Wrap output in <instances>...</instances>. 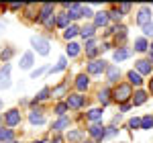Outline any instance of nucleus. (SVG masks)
<instances>
[{
	"label": "nucleus",
	"instance_id": "nucleus-2",
	"mask_svg": "<svg viewBox=\"0 0 153 143\" xmlns=\"http://www.w3.org/2000/svg\"><path fill=\"white\" fill-rule=\"evenodd\" d=\"M108 66L110 63L106 60H92V61H88L86 72H88V76H102V74H106Z\"/></svg>",
	"mask_w": 153,
	"mask_h": 143
},
{
	"label": "nucleus",
	"instance_id": "nucleus-44",
	"mask_svg": "<svg viewBox=\"0 0 153 143\" xmlns=\"http://www.w3.org/2000/svg\"><path fill=\"white\" fill-rule=\"evenodd\" d=\"M118 8H120V12H123V14H129V12H131V8H133V4L125 2V4H118Z\"/></svg>",
	"mask_w": 153,
	"mask_h": 143
},
{
	"label": "nucleus",
	"instance_id": "nucleus-13",
	"mask_svg": "<svg viewBox=\"0 0 153 143\" xmlns=\"http://www.w3.org/2000/svg\"><path fill=\"white\" fill-rule=\"evenodd\" d=\"M84 51H86V55L90 57V61H92L96 55H98V51H100V47H98V41H96V39H90V41H86V45H84Z\"/></svg>",
	"mask_w": 153,
	"mask_h": 143
},
{
	"label": "nucleus",
	"instance_id": "nucleus-30",
	"mask_svg": "<svg viewBox=\"0 0 153 143\" xmlns=\"http://www.w3.org/2000/svg\"><path fill=\"white\" fill-rule=\"evenodd\" d=\"M70 25H71V19H70V14H68V10L59 12V14H57V27H59V29H68Z\"/></svg>",
	"mask_w": 153,
	"mask_h": 143
},
{
	"label": "nucleus",
	"instance_id": "nucleus-49",
	"mask_svg": "<svg viewBox=\"0 0 153 143\" xmlns=\"http://www.w3.org/2000/svg\"><path fill=\"white\" fill-rule=\"evenodd\" d=\"M131 107H133V102H125V104H120V112H127Z\"/></svg>",
	"mask_w": 153,
	"mask_h": 143
},
{
	"label": "nucleus",
	"instance_id": "nucleus-51",
	"mask_svg": "<svg viewBox=\"0 0 153 143\" xmlns=\"http://www.w3.org/2000/svg\"><path fill=\"white\" fill-rule=\"evenodd\" d=\"M147 60H149V61H151V63H153V43H151V45H149V57H147Z\"/></svg>",
	"mask_w": 153,
	"mask_h": 143
},
{
	"label": "nucleus",
	"instance_id": "nucleus-20",
	"mask_svg": "<svg viewBox=\"0 0 153 143\" xmlns=\"http://www.w3.org/2000/svg\"><path fill=\"white\" fill-rule=\"evenodd\" d=\"M68 14H70L71 23H74V21H78V19H82V4H78V2H71L70 8H68Z\"/></svg>",
	"mask_w": 153,
	"mask_h": 143
},
{
	"label": "nucleus",
	"instance_id": "nucleus-25",
	"mask_svg": "<svg viewBox=\"0 0 153 143\" xmlns=\"http://www.w3.org/2000/svg\"><path fill=\"white\" fill-rule=\"evenodd\" d=\"M127 78H129V84H131V86H137V88H141V84H143V76L139 74V72H135V70L127 72Z\"/></svg>",
	"mask_w": 153,
	"mask_h": 143
},
{
	"label": "nucleus",
	"instance_id": "nucleus-27",
	"mask_svg": "<svg viewBox=\"0 0 153 143\" xmlns=\"http://www.w3.org/2000/svg\"><path fill=\"white\" fill-rule=\"evenodd\" d=\"M102 108H90L88 112H86V119L90 121V123H100L102 121Z\"/></svg>",
	"mask_w": 153,
	"mask_h": 143
},
{
	"label": "nucleus",
	"instance_id": "nucleus-47",
	"mask_svg": "<svg viewBox=\"0 0 153 143\" xmlns=\"http://www.w3.org/2000/svg\"><path fill=\"white\" fill-rule=\"evenodd\" d=\"M8 8H10V10H21V8H25V4H19V2H14V4H8Z\"/></svg>",
	"mask_w": 153,
	"mask_h": 143
},
{
	"label": "nucleus",
	"instance_id": "nucleus-9",
	"mask_svg": "<svg viewBox=\"0 0 153 143\" xmlns=\"http://www.w3.org/2000/svg\"><path fill=\"white\" fill-rule=\"evenodd\" d=\"M10 66L8 63H4L2 68H0V90H4V88H10Z\"/></svg>",
	"mask_w": 153,
	"mask_h": 143
},
{
	"label": "nucleus",
	"instance_id": "nucleus-8",
	"mask_svg": "<svg viewBox=\"0 0 153 143\" xmlns=\"http://www.w3.org/2000/svg\"><path fill=\"white\" fill-rule=\"evenodd\" d=\"M65 102H68V107H70L71 110H80V108L86 104V98H84L80 92H76V94H68Z\"/></svg>",
	"mask_w": 153,
	"mask_h": 143
},
{
	"label": "nucleus",
	"instance_id": "nucleus-14",
	"mask_svg": "<svg viewBox=\"0 0 153 143\" xmlns=\"http://www.w3.org/2000/svg\"><path fill=\"white\" fill-rule=\"evenodd\" d=\"M88 86H90V76H88V74H78V78H76V88H78V92H80V94L86 92Z\"/></svg>",
	"mask_w": 153,
	"mask_h": 143
},
{
	"label": "nucleus",
	"instance_id": "nucleus-24",
	"mask_svg": "<svg viewBox=\"0 0 153 143\" xmlns=\"http://www.w3.org/2000/svg\"><path fill=\"white\" fill-rule=\"evenodd\" d=\"M94 33H96V27H94V25H84L82 29H80V37H82L84 41L94 39Z\"/></svg>",
	"mask_w": 153,
	"mask_h": 143
},
{
	"label": "nucleus",
	"instance_id": "nucleus-41",
	"mask_svg": "<svg viewBox=\"0 0 153 143\" xmlns=\"http://www.w3.org/2000/svg\"><path fill=\"white\" fill-rule=\"evenodd\" d=\"M47 70H49L47 66H41V68L33 70V72H31V80H37V78H41V76H43V74H45Z\"/></svg>",
	"mask_w": 153,
	"mask_h": 143
},
{
	"label": "nucleus",
	"instance_id": "nucleus-42",
	"mask_svg": "<svg viewBox=\"0 0 153 143\" xmlns=\"http://www.w3.org/2000/svg\"><path fill=\"white\" fill-rule=\"evenodd\" d=\"M94 14H96V12H92V8H90L88 4H86V6L82 4V16H84V19H94Z\"/></svg>",
	"mask_w": 153,
	"mask_h": 143
},
{
	"label": "nucleus",
	"instance_id": "nucleus-16",
	"mask_svg": "<svg viewBox=\"0 0 153 143\" xmlns=\"http://www.w3.org/2000/svg\"><path fill=\"white\" fill-rule=\"evenodd\" d=\"M147 98H149L147 92L141 90V88H137V90H135V94H133V100H131V102H133V107H141V104L147 102Z\"/></svg>",
	"mask_w": 153,
	"mask_h": 143
},
{
	"label": "nucleus",
	"instance_id": "nucleus-34",
	"mask_svg": "<svg viewBox=\"0 0 153 143\" xmlns=\"http://www.w3.org/2000/svg\"><path fill=\"white\" fill-rule=\"evenodd\" d=\"M65 68H68V57L63 55V57H59V60H57V66L49 70V74H57V72H63Z\"/></svg>",
	"mask_w": 153,
	"mask_h": 143
},
{
	"label": "nucleus",
	"instance_id": "nucleus-46",
	"mask_svg": "<svg viewBox=\"0 0 153 143\" xmlns=\"http://www.w3.org/2000/svg\"><path fill=\"white\" fill-rule=\"evenodd\" d=\"M108 49H112V43H110V41H102V45H100V51H108Z\"/></svg>",
	"mask_w": 153,
	"mask_h": 143
},
{
	"label": "nucleus",
	"instance_id": "nucleus-50",
	"mask_svg": "<svg viewBox=\"0 0 153 143\" xmlns=\"http://www.w3.org/2000/svg\"><path fill=\"white\" fill-rule=\"evenodd\" d=\"M51 143H63V137H61V135H55V137L51 139Z\"/></svg>",
	"mask_w": 153,
	"mask_h": 143
},
{
	"label": "nucleus",
	"instance_id": "nucleus-39",
	"mask_svg": "<svg viewBox=\"0 0 153 143\" xmlns=\"http://www.w3.org/2000/svg\"><path fill=\"white\" fill-rule=\"evenodd\" d=\"M49 96H51V88H43V90L35 96V100H37V102H43V100H47Z\"/></svg>",
	"mask_w": 153,
	"mask_h": 143
},
{
	"label": "nucleus",
	"instance_id": "nucleus-23",
	"mask_svg": "<svg viewBox=\"0 0 153 143\" xmlns=\"http://www.w3.org/2000/svg\"><path fill=\"white\" fill-rule=\"evenodd\" d=\"M80 29H82V27H78L76 23H71L70 27H68V29L63 31V39H65V41L70 43V41H71V39H74L76 35H80Z\"/></svg>",
	"mask_w": 153,
	"mask_h": 143
},
{
	"label": "nucleus",
	"instance_id": "nucleus-11",
	"mask_svg": "<svg viewBox=\"0 0 153 143\" xmlns=\"http://www.w3.org/2000/svg\"><path fill=\"white\" fill-rule=\"evenodd\" d=\"M110 16H108V10H100V12H96L94 14V27L96 29H100V27H110Z\"/></svg>",
	"mask_w": 153,
	"mask_h": 143
},
{
	"label": "nucleus",
	"instance_id": "nucleus-48",
	"mask_svg": "<svg viewBox=\"0 0 153 143\" xmlns=\"http://www.w3.org/2000/svg\"><path fill=\"white\" fill-rule=\"evenodd\" d=\"M120 121H123V115L118 112V115H114V117H112V125L117 127V125H118V123H120Z\"/></svg>",
	"mask_w": 153,
	"mask_h": 143
},
{
	"label": "nucleus",
	"instance_id": "nucleus-35",
	"mask_svg": "<svg viewBox=\"0 0 153 143\" xmlns=\"http://www.w3.org/2000/svg\"><path fill=\"white\" fill-rule=\"evenodd\" d=\"M141 129L143 131H151L153 129V115H145V117H141Z\"/></svg>",
	"mask_w": 153,
	"mask_h": 143
},
{
	"label": "nucleus",
	"instance_id": "nucleus-31",
	"mask_svg": "<svg viewBox=\"0 0 153 143\" xmlns=\"http://www.w3.org/2000/svg\"><path fill=\"white\" fill-rule=\"evenodd\" d=\"M108 16H110V21H114V23L120 25V21H123V12H120V8L118 6H110V10H108Z\"/></svg>",
	"mask_w": 153,
	"mask_h": 143
},
{
	"label": "nucleus",
	"instance_id": "nucleus-17",
	"mask_svg": "<svg viewBox=\"0 0 153 143\" xmlns=\"http://www.w3.org/2000/svg\"><path fill=\"white\" fill-rule=\"evenodd\" d=\"M37 14H39V6H37V4H33V2L25 4V19L35 21V23H37Z\"/></svg>",
	"mask_w": 153,
	"mask_h": 143
},
{
	"label": "nucleus",
	"instance_id": "nucleus-29",
	"mask_svg": "<svg viewBox=\"0 0 153 143\" xmlns=\"http://www.w3.org/2000/svg\"><path fill=\"white\" fill-rule=\"evenodd\" d=\"M135 51H137V53H145V51H149V43H147L145 37H137V39H135Z\"/></svg>",
	"mask_w": 153,
	"mask_h": 143
},
{
	"label": "nucleus",
	"instance_id": "nucleus-6",
	"mask_svg": "<svg viewBox=\"0 0 153 143\" xmlns=\"http://www.w3.org/2000/svg\"><path fill=\"white\" fill-rule=\"evenodd\" d=\"M4 125L8 127V129H12V127H19L21 125V110L19 108H8L6 112H4Z\"/></svg>",
	"mask_w": 153,
	"mask_h": 143
},
{
	"label": "nucleus",
	"instance_id": "nucleus-3",
	"mask_svg": "<svg viewBox=\"0 0 153 143\" xmlns=\"http://www.w3.org/2000/svg\"><path fill=\"white\" fill-rule=\"evenodd\" d=\"M151 16H153L151 6H149V4H141V8H139V12H137V16H135V23H137V25H139V27L143 29L145 25L153 23Z\"/></svg>",
	"mask_w": 153,
	"mask_h": 143
},
{
	"label": "nucleus",
	"instance_id": "nucleus-54",
	"mask_svg": "<svg viewBox=\"0 0 153 143\" xmlns=\"http://www.w3.org/2000/svg\"><path fill=\"white\" fill-rule=\"evenodd\" d=\"M0 31H2V23H0Z\"/></svg>",
	"mask_w": 153,
	"mask_h": 143
},
{
	"label": "nucleus",
	"instance_id": "nucleus-5",
	"mask_svg": "<svg viewBox=\"0 0 153 143\" xmlns=\"http://www.w3.org/2000/svg\"><path fill=\"white\" fill-rule=\"evenodd\" d=\"M88 133H90V137H92L94 143H100L102 139H106V127L102 125V123H90Z\"/></svg>",
	"mask_w": 153,
	"mask_h": 143
},
{
	"label": "nucleus",
	"instance_id": "nucleus-40",
	"mask_svg": "<svg viewBox=\"0 0 153 143\" xmlns=\"http://www.w3.org/2000/svg\"><path fill=\"white\" fill-rule=\"evenodd\" d=\"M127 127H129L131 131H135V129H141V119H139V117H133V119H129Z\"/></svg>",
	"mask_w": 153,
	"mask_h": 143
},
{
	"label": "nucleus",
	"instance_id": "nucleus-26",
	"mask_svg": "<svg viewBox=\"0 0 153 143\" xmlns=\"http://www.w3.org/2000/svg\"><path fill=\"white\" fill-rule=\"evenodd\" d=\"M127 57H131V49L129 47H118L117 51L112 53V60L118 61V63H120V61H125Z\"/></svg>",
	"mask_w": 153,
	"mask_h": 143
},
{
	"label": "nucleus",
	"instance_id": "nucleus-4",
	"mask_svg": "<svg viewBox=\"0 0 153 143\" xmlns=\"http://www.w3.org/2000/svg\"><path fill=\"white\" fill-rule=\"evenodd\" d=\"M31 45H33V49H35L39 55H49V41L45 39V37L41 35H33L31 37Z\"/></svg>",
	"mask_w": 153,
	"mask_h": 143
},
{
	"label": "nucleus",
	"instance_id": "nucleus-32",
	"mask_svg": "<svg viewBox=\"0 0 153 143\" xmlns=\"http://www.w3.org/2000/svg\"><path fill=\"white\" fill-rule=\"evenodd\" d=\"M6 141H14V133L12 129H4V127H0V143H6Z\"/></svg>",
	"mask_w": 153,
	"mask_h": 143
},
{
	"label": "nucleus",
	"instance_id": "nucleus-36",
	"mask_svg": "<svg viewBox=\"0 0 153 143\" xmlns=\"http://www.w3.org/2000/svg\"><path fill=\"white\" fill-rule=\"evenodd\" d=\"M70 110V107H68V102L63 100V102H57L55 104V108H53V112L57 115V117H65V112Z\"/></svg>",
	"mask_w": 153,
	"mask_h": 143
},
{
	"label": "nucleus",
	"instance_id": "nucleus-18",
	"mask_svg": "<svg viewBox=\"0 0 153 143\" xmlns=\"http://www.w3.org/2000/svg\"><path fill=\"white\" fill-rule=\"evenodd\" d=\"M80 51H82V45H78L76 41H70V43H68V47H65V57L74 60V57H78V55H80Z\"/></svg>",
	"mask_w": 153,
	"mask_h": 143
},
{
	"label": "nucleus",
	"instance_id": "nucleus-21",
	"mask_svg": "<svg viewBox=\"0 0 153 143\" xmlns=\"http://www.w3.org/2000/svg\"><path fill=\"white\" fill-rule=\"evenodd\" d=\"M21 70H31L33 66H35V57H33V53L31 51H27V53H23V57H21Z\"/></svg>",
	"mask_w": 153,
	"mask_h": 143
},
{
	"label": "nucleus",
	"instance_id": "nucleus-12",
	"mask_svg": "<svg viewBox=\"0 0 153 143\" xmlns=\"http://www.w3.org/2000/svg\"><path fill=\"white\" fill-rule=\"evenodd\" d=\"M151 70H153V63L149 60H137V61H135V72H139L141 76L151 74Z\"/></svg>",
	"mask_w": 153,
	"mask_h": 143
},
{
	"label": "nucleus",
	"instance_id": "nucleus-57",
	"mask_svg": "<svg viewBox=\"0 0 153 143\" xmlns=\"http://www.w3.org/2000/svg\"><path fill=\"white\" fill-rule=\"evenodd\" d=\"M0 108H2V102H0Z\"/></svg>",
	"mask_w": 153,
	"mask_h": 143
},
{
	"label": "nucleus",
	"instance_id": "nucleus-56",
	"mask_svg": "<svg viewBox=\"0 0 153 143\" xmlns=\"http://www.w3.org/2000/svg\"><path fill=\"white\" fill-rule=\"evenodd\" d=\"M33 143H41V141H33Z\"/></svg>",
	"mask_w": 153,
	"mask_h": 143
},
{
	"label": "nucleus",
	"instance_id": "nucleus-28",
	"mask_svg": "<svg viewBox=\"0 0 153 143\" xmlns=\"http://www.w3.org/2000/svg\"><path fill=\"white\" fill-rule=\"evenodd\" d=\"M127 31H129V29H127L125 25H114V39H117V45L127 39Z\"/></svg>",
	"mask_w": 153,
	"mask_h": 143
},
{
	"label": "nucleus",
	"instance_id": "nucleus-38",
	"mask_svg": "<svg viewBox=\"0 0 153 143\" xmlns=\"http://www.w3.org/2000/svg\"><path fill=\"white\" fill-rule=\"evenodd\" d=\"M84 131H80V129H74V131H68V139H70V143L78 141V139H82Z\"/></svg>",
	"mask_w": 153,
	"mask_h": 143
},
{
	"label": "nucleus",
	"instance_id": "nucleus-15",
	"mask_svg": "<svg viewBox=\"0 0 153 143\" xmlns=\"http://www.w3.org/2000/svg\"><path fill=\"white\" fill-rule=\"evenodd\" d=\"M118 78H120V68L110 63V66H108V70H106V80H108L110 84H117Z\"/></svg>",
	"mask_w": 153,
	"mask_h": 143
},
{
	"label": "nucleus",
	"instance_id": "nucleus-1",
	"mask_svg": "<svg viewBox=\"0 0 153 143\" xmlns=\"http://www.w3.org/2000/svg\"><path fill=\"white\" fill-rule=\"evenodd\" d=\"M133 86L129 82H118L114 86V90H112V100L118 102V104H125V102H129L133 100Z\"/></svg>",
	"mask_w": 153,
	"mask_h": 143
},
{
	"label": "nucleus",
	"instance_id": "nucleus-53",
	"mask_svg": "<svg viewBox=\"0 0 153 143\" xmlns=\"http://www.w3.org/2000/svg\"><path fill=\"white\" fill-rule=\"evenodd\" d=\"M84 143H94V141H92V139H88V141H84Z\"/></svg>",
	"mask_w": 153,
	"mask_h": 143
},
{
	"label": "nucleus",
	"instance_id": "nucleus-22",
	"mask_svg": "<svg viewBox=\"0 0 153 143\" xmlns=\"http://www.w3.org/2000/svg\"><path fill=\"white\" fill-rule=\"evenodd\" d=\"M29 121H31V125H45V115L41 112V110H31L29 112Z\"/></svg>",
	"mask_w": 153,
	"mask_h": 143
},
{
	"label": "nucleus",
	"instance_id": "nucleus-37",
	"mask_svg": "<svg viewBox=\"0 0 153 143\" xmlns=\"http://www.w3.org/2000/svg\"><path fill=\"white\" fill-rule=\"evenodd\" d=\"M12 55H14V47H4L0 51V60L4 61V63H8V60H10Z\"/></svg>",
	"mask_w": 153,
	"mask_h": 143
},
{
	"label": "nucleus",
	"instance_id": "nucleus-55",
	"mask_svg": "<svg viewBox=\"0 0 153 143\" xmlns=\"http://www.w3.org/2000/svg\"><path fill=\"white\" fill-rule=\"evenodd\" d=\"M10 143H19V141H10Z\"/></svg>",
	"mask_w": 153,
	"mask_h": 143
},
{
	"label": "nucleus",
	"instance_id": "nucleus-33",
	"mask_svg": "<svg viewBox=\"0 0 153 143\" xmlns=\"http://www.w3.org/2000/svg\"><path fill=\"white\" fill-rule=\"evenodd\" d=\"M65 90H68V82H63V84H59V86H55V88L51 90V96H55V98L68 96V94H65Z\"/></svg>",
	"mask_w": 153,
	"mask_h": 143
},
{
	"label": "nucleus",
	"instance_id": "nucleus-52",
	"mask_svg": "<svg viewBox=\"0 0 153 143\" xmlns=\"http://www.w3.org/2000/svg\"><path fill=\"white\" fill-rule=\"evenodd\" d=\"M149 94L153 96V78H151V80H149Z\"/></svg>",
	"mask_w": 153,
	"mask_h": 143
},
{
	"label": "nucleus",
	"instance_id": "nucleus-43",
	"mask_svg": "<svg viewBox=\"0 0 153 143\" xmlns=\"http://www.w3.org/2000/svg\"><path fill=\"white\" fill-rule=\"evenodd\" d=\"M143 37H145V39H147V37H153V23L143 27Z\"/></svg>",
	"mask_w": 153,
	"mask_h": 143
},
{
	"label": "nucleus",
	"instance_id": "nucleus-19",
	"mask_svg": "<svg viewBox=\"0 0 153 143\" xmlns=\"http://www.w3.org/2000/svg\"><path fill=\"white\" fill-rule=\"evenodd\" d=\"M110 96H112V90H110L108 86H106V88H102V90L98 92V100H100L102 108H104V107H108V104L112 102V98H110Z\"/></svg>",
	"mask_w": 153,
	"mask_h": 143
},
{
	"label": "nucleus",
	"instance_id": "nucleus-45",
	"mask_svg": "<svg viewBox=\"0 0 153 143\" xmlns=\"http://www.w3.org/2000/svg\"><path fill=\"white\" fill-rule=\"evenodd\" d=\"M118 133V129L114 127V125H110V127H106V137H114Z\"/></svg>",
	"mask_w": 153,
	"mask_h": 143
},
{
	"label": "nucleus",
	"instance_id": "nucleus-7",
	"mask_svg": "<svg viewBox=\"0 0 153 143\" xmlns=\"http://www.w3.org/2000/svg\"><path fill=\"white\" fill-rule=\"evenodd\" d=\"M51 14H55V4L51 2H45V4H39V14H37V23H45Z\"/></svg>",
	"mask_w": 153,
	"mask_h": 143
},
{
	"label": "nucleus",
	"instance_id": "nucleus-10",
	"mask_svg": "<svg viewBox=\"0 0 153 143\" xmlns=\"http://www.w3.org/2000/svg\"><path fill=\"white\" fill-rule=\"evenodd\" d=\"M70 125H71V121L70 117H59L55 123H51V131L53 133H61V131H65V129H70Z\"/></svg>",
	"mask_w": 153,
	"mask_h": 143
}]
</instances>
